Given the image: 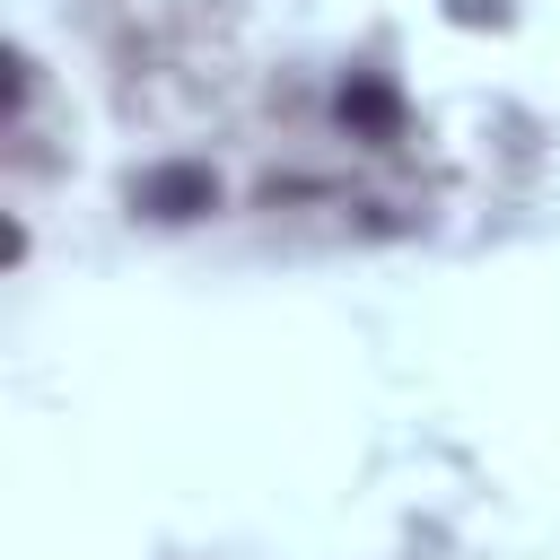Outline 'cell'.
<instances>
[{"mask_svg":"<svg viewBox=\"0 0 560 560\" xmlns=\"http://www.w3.org/2000/svg\"><path fill=\"white\" fill-rule=\"evenodd\" d=\"M131 201H140L149 219H192V210L219 201V175H210V166H158V175L131 184Z\"/></svg>","mask_w":560,"mask_h":560,"instance_id":"6da1fadb","label":"cell"}]
</instances>
